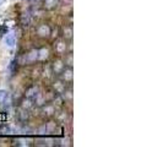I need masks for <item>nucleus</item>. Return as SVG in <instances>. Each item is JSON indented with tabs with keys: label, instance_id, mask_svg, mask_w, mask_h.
<instances>
[{
	"label": "nucleus",
	"instance_id": "nucleus-1",
	"mask_svg": "<svg viewBox=\"0 0 163 147\" xmlns=\"http://www.w3.org/2000/svg\"><path fill=\"white\" fill-rule=\"evenodd\" d=\"M6 44H7L9 47H12V45L15 44V38H14L12 34H9V36L6 37Z\"/></svg>",
	"mask_w": 163,
	"mask_h": 147
},
{
	"label": "nucleus",
	"instance_id": "nucleus-2",
	"mask_svg": "<svg viewBox=\"0 0 163 147\" xmlns=\"http://www.w3.org/2000/svg\"><path fill=\"white\" fill-rule=\"evenodd\" d=\"M5 97H6V93L4 91H0V101H2Z\"/></svg>",
	"mask_w": 163,
	"mask_h": 147
}]
</instances>
